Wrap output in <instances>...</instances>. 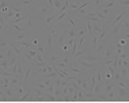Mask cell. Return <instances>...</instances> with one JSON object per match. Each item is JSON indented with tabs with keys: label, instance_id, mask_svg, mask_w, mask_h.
Returning <instances> with one entry per match:
<instances>
[{
	"label": "cell",
	"instance_id": "52a82bcc",
	"mask_svg": "<svg viewBox=\"0 0 129 103\" xmlns=\"http://www.w3.org/2000/svg\"><path fill=\"white\" fill-rule=\"evenodd\" d=\"M46 42H48V52H50V50H52V45H53V33H52V31L48 33V39H46Z\"/></svg>",
	"mask_w": 129,
	"mask_h": 103
},
{
	"label": "cell",
	"instance_id": "277c9868",
	"mask_svg": "<svg viewBox=\"0 0 129 103\" xmlns=\"http://www.w3.org/2000/svg\"><path fill=\"white\" fill-rule=\"evenodd\" d=\"M29 35H30L29 30H26V31H22V33H19V34H16V37H15V39H14V42H16V41H22V39H26Z\"/></svg>",
	"mask_w": 129,
	"mask_h": 103
},
{
	"label": "cell",
	"instance_id": "7a4b0ae2",
	"mask_svg": "<svg viewBox=\"0 0 129 103\" xmlns=\"http://www.w3.org/2000/svg\"><path fill=\"white\" fill-rule=\"evenodd\" d=\"M117 88V92H118V98L117 99H128V88L125 87H116Z\"/></svg>",
	"mask_w": 129,
	"mask_h": 103
},
{
	"label": "cell",
	"instance_id": "d6a6232c",
	"mask_svg": "<svg viewBox=\"0 0 129 103\" xmlns=\"http://www.w3.org/2000/svg\"><path fill=\"white\" fill-rule=\"evenodd\" d=\"M0 64H2V60H0Z\"/></svg>",
	"mask_w": 129,
	"mask_h": 103
},
{
	"label": "cell",
	"instance_id": "6da1fadb",
	"mask_svg": "<svg viewBox=\"0 0 129 103\" xmlns=\"http://www.w3.org/2000/svg\"><path fill=\"white\" fill-rule=\"evenodd\" d=\"M78 63L82 65L84 69H94V68H98L102 65V61H86V60H83V58H79L78 60Z\"/></svg>",
	"mask_w": 129,
	"mask_h": 103
},
{
	"label": "cell",
	"instance_id": "e0dca14e",
	"mask_svg": "<svg viewBox=\"0 0 129 103\" xmlns=\"http://www.w3.org/2000/svg\"><path fill=\"white\" fill-rule=\"evenodd\" d=\"M30 95H31V90L27 91V92H25V94H23L19 99H20V100H30Z\"/></svg>",
	"mask_w": 129,
	"mask_h": 103
},
{
	"label": "cell",
	"instance_id": "4fadbf2b",
	"mask_svg": "<svg viewBox=\"0 0 129 103\" xmlns=\"http://www.w3.org/2000/svg\"><path fill=\"white\" fill-rule=\"evenodd\" d=\"M105 47H106V39H102L99 45H96L95 49H96V52H98V53H101V52L105 50Z\"/></svg>",
	"mask_w": 129,
	"mask_h": 103
},
{
	"label": "cell",
	"instance_id": "30bf717a",
	"mask_svg": "<svg viewBox=\"0 0 129 103\" xmlns=\"http://www.w3.org/2000/svg\"><path fill=\"white\" fill-rule=\"evenodd\" d=\"M15 43H16V45H19V46H20V47H22V49H23V50H26V49H27V47H29V46L31 45V43H29V42H26V41H25V39H22V41H16V42H15Z\"/></svg>",
	"mask_w": 129,
	"mask_h": 103
},
{
	"label": "cell",
	"instance_id": "9c48e42d",
	"mask_svg": "<svg viewBox=\"0 0 129 103\" xmlns=\"http://www.w3.org/2000/svg\"><path fill=\"white\" fill-rule=\"evenodd\" d=\"M83 60H86V61H102V58H99L98 56H88V54H86L84 57H83Z\"/></svg>",
	"mask_w": 129,
	"mask_h": 103
},
{
	"label": "cell",
	"instance_id": "44dd1931",
	"mask_svg": "<svg viewBox=\"0 0 129 103\" xmlns=\"http://www.w3.org/2000/svg\"><path fill=\"white\" fill-rule=\"evenodd\" d=\"M33 3H34V0H19L20 6H30V4H33Z\"/></svg>",
	"mask_w": 129,
	"mask_h": 103
},
{
	"label": "cell",
	"instance_id": "3957f363",
	"mask_svg": "<svg viewBox=\"0 0 129 103\" xmlns=\"http://www.w3.org/2000/svg\"><path fill=\"white\" fill-rule=\"evenodd\" d=\"M36 54H37V52L34 50V49H26L25 50V57L30 61V63L34 60V58H36Z\"/></svg>",
	"mask_w": 129,
	"mask_h": 103
},
{
	"label": "cell",
	"instance_id": "4dcf8cb0",
	"mask_svg": "<svg viewBox=\"0 0 129 103\" xmlns=\"http://www.w3.org/2000/svg\"><path fill=\"white\" fill-rule=\"evenodd\" d=\"M3 71H4V69H3V67H0V76H2V73H3Z\"/></svg>",
	"mask_w": 129,
	"mask_h": 103
},
{
	"label": "cell",
	"instance_id": "ba28073f",
	"mask_svg": "<svg viewBox=\"0 0 129 103\" xmlns=\"http://www.w3.org/2000/svg\"><path fill=\"white\" fill-rule=\"evenodd\" d=\"M33 26H34V18H33V16H29V18H27V23L23 26V29H25V30H29V29H31Z\"/></svg>",
	"mask_w": 129,
	"mask_h": 103
},
{
	"label": "cell",
	"instance_id": "cb8c5ba5",
	"mask_svg": "<svg viewBox=\"0 0 129 103\" xmlns=\"http://www.w3.org/2000/svg\"><path fill=\"white\" fill-rule=\"evenodd\" d=\"M82 54H84V50H78V52H75V54H74V57H80Z\"/></svg>",
	"mask_w": 129,
	"mask_h": 103
},
{
	"label": "cell",
	"instance_id": "8fae6325",
	"mask_svg": "<svg viewBox=\"0 0 129 103\" xmlns=\"http://www.w3.org/2000/svg\"><path fill=\"white\" fill-rule=\"evenodd\" d=\"M91 27H92V34H99L101 30H102V26H99V23H94V25H91ZM92 34H91V35H92Z\"/></svg>",
	"mask_w": 129,
	"mask_h": 103
},
{
	"label": "cell",
	"instance_id": "f546056e",
	"mask_svg": "<svg viewBox=\"0 0 129 103\" xmlns=\"http://www.w3.org/2000/svg\"><path fill=\"white\" fill-rule=\"evenodd\" d=\"M31 45H38V39H34L33 42H31Z\"/></svg>",
	"mask_w": 129,
	"mask_h": 103
},
{
	"label": "cell",
	"instance_id": "484cf974",
	"mask_svg": "<svg viewBox=\"0 0 129 103\" xmlns=\"http://www.w3.org/2000/svg\"><path fill=\"white\" fill-rule=\"evenodd\" d=\"M78 7H79V4H75V3H69V8H72V10H78Z\"/></svg>",
	"mask_w": 129,
	"mask_h": 103
},
{
	"label": "cell",
	"instance_id": "4316f807",
	"mask_svg": "<svg viewBox=\"0 0 129 103\" xmlns=\"http://www.w3.org/2000/svg\"><path fill=\"white\" fill-rule=\"evenodd\" d=\"M120 3H121V4H124L125 7L129 6V0H120Z\"/></svg>",
	"mask_w": 129,
	"mask_h": 103
},
{
	"label": "cell",
	"instance_id": "8992f818",
	"mask_svg": "<svg viewBox=\"0 0 129 103\" xmlns=\"http://www.w3.org/2000/svg\"><path fill=\"white\" fill-rule=\"evenodd\" d=\"M49 14V10H48V7H46V4L44 3V6H42V8L38 11V14H37V16L36 18H41V16H44V15H48Z\"/></svg>",
	"mask_w": 129,
	"mask_h": 103
},
{
	"label": "cell",
	"instance_id": "7402d4cb",
	"mask_svg": "<svg viewBox=\"0 0 129 103\" xmlns=\"http://www.w3.org/2000/svg\"><path fill=\"white\" fill-rule=\"evenodd\" d=\"M0 65H2V67H3V69H7V68H8V58H3V60H2V64H0Z\"/></svg>",
	"mask_w": 129,
	"mask_h": 103
},
{
	"label": "cell",
	"instance_id": "5b68a950",
	"mask_svg": "<svg viewBox=\"0 0 129 103\" xmlns=\"http://www.w3.org/2000/svg\"><path fill=\"white\" fill-rule=\"evenodd\" d=\"M114 54H113V49L109 46V45H106V47H105V58L103 60H107V58H111Z\"/></svg>",
	"mask_w": 129,
	"mask_h": 103
},
{
	"label": "cell",
	"instance_id": "d6986e66",
	"mask_svg": "<svg viewBox=\"0 0 129 103\" xmlns=\"http://www.w3.org/2000/svg\"><path fill=\"white\" fill-rule=\"evenodd\" d=\"M95 15H96V18H99L101 20H103V22H106V20H107V16H105L101 11H95Z\"/></svg>",
	"mask_w": 129,
	"mask_h": 103
},
{
	"label": "cell",
	"instance_id": "d4e9b609",
	"mask_svg": "<svg viewBox=\"0 0 129 103\" xmlns=\"http://www.w3.org/2000/svg\"><path fill=\"white\" fill-rule=\"evenodd\" d=\"M6 46H7V41L0 38V47H6Z\"/></svg>",
	"mask_w": 129,
	"mask_h": 103
},
{
	"label": "cell",
	"instance_id": "5bb4252c",
	"mask_svg": "<svg viewBox=\"0 0 129 103\" xmlns=\"http://www.w3.org/2000/svg\"><path fill=\"white\" fill-rule=\"evenodd\" d=\"M11 49L14 50V53H15V56L20 57V54H22V52L19 50V47H18V45H16L15 42H12V43H11Z\"/></svg>",
	"mask_w": 129,
	"mask_h": 103
},
{
	"label": "cell",
	"instance_id": "83f0119b",
	"mask_svg": "<svg viewBox=\"0 0 129 103\" xmlns=\"http://www.w3.org/2000/svg\"><path fill=\"white\" fill-rule=\"evenodd\" d=\"M94 4H96V6H99V4H103V0H94Z\"/></svg>",
	"mask_w": 129,
	"mask_h": 103
},
{
	"label": "cell",
	"instance_id": "f1b7e54d",
	"mask_svg": "<svg viewBox=\"0 0 129 103\" xmlns=\"http://www.w3.org/2000/svg\"><path fill=\"white\" fill-rule=\"evenodd\" d=\"M61 47H62V50H64V52H69V47H68L67 45H65V43H64V45H62Z\"/></svg>",
	"mask_w": 129,
	"mask_h": 103
},
{
	"label": "cell",
	"instance_id": "7c38bea8",
	"mask_svg": "<svg viewBox=\"0 0 129 103\" xmlns=\"http://www.w3.org/2000/svg\"><path fill=\"white\" fill-rule=\"evenodd\" d=\"M33 69H34V65L30 63V67H29V69L26 71V73H25V77H23V83H26V81H27V79L30 77V75H31V71H33Z\"/></svg>",
	"mask_w": 129,
	"mask_h": 103
},
{
	"label": "cell",
	"instance_id": "ac0fdd59",
	"mask_svg": "<svg viewBox=\"0 0 129 103\" xmlns=\"http://www.w3.org/2000/svg\"><path fill=\"white\" fill-rule=\"evenodd\" d=\"M53 84H54V87H61V77L60 76H56L53 79Z\"/></svg>",
	"mask_w": 129,
	"mask_h": 103
},
{
	"label": "cell",
	"instance_id": "836d02e7",
	"mask_svg": "<svg viewBox=\"0 0 129 103\" xmlns=\"http://www.w3.org/2000/svg\"><path fill=\"white\" fill-rule=\"evenodd\" d=\"M10 2H12V0H10Z\"/></svg>",
	"mask_w": 129,
	"mask_h": 103
},
{
	"label": "cell",
	"instance_id": "2e32d148",
	"mask_svg": "<svg viewBox=\"0 0 129 103\" xmlns=\"http://www.w3.org/2000/svg\"><path fill=\"white\" fill-rule=\"evenodd\" d=\"M61 91H62V87H54L53 95H54L56 98H60L61 96Z\"/></svg>",
	"mask_w": 129,
	"mask_h": 103
},
{
	"label": "cell",
	"instance_id": "ffe728a7",
	"mask_svg": "<svg viewBox=\"0 0 129 103\" xmlns=\"http://www.w3.org/2000/svg\"><path fill=\"white\" fill-rule=\"evenodd\" d=\"M53 65H56V67H58V68H61V69H67L68 68V65L64 63V61H61V63H54Z\"/></svg>",
	"mask_w": 129,
	"mask_h": 103
},
{
	"label": "cell",
	"instance_id": "9a60e30c",
	"mask_svg": "<svg viewBox=\"0 0 129 103\" xmlns=\"http://www.w3.org/2000/svg\"><path fill=\"white\" fill-rule=\"evenodd\" d=\"M62 2H64V0H53V7L60 11V8L62 7Z\"/></svg>",
	"mask_w": 129,
	"mask_h": 103
},
{
	"label": "cell",
	"instance_id": "603a6c76",
	"mask_svg": "<svg viewBox=\"0 0 129 103\" xmlns=\"http://www.w3.org/2000/svg\"><path fill=\"white\" fill-rule=\"evenodd\" d=\"M12 49H11V47H8V50H7V53H6V58H8V60H10V58H11V57H14V53H12Z\"/></svg>",
	"mask_w": 129,
	"mask_h": 103
},
{
	"label": "cell",
	"instance_id": "1f68e13d",
	"mask_svg": "<svg viewBox=\"0 0 129 103\" xmlns=\"http://www.w3.org/2000/svg\"><path fill=\"white\" fill-rule=\"evenodd\" d=\"M0 83H2V84H3V76H2V77H0Z\"/></svg>",
	"mask_w": 129,
	"mask_h": 103
}]
</instances>
